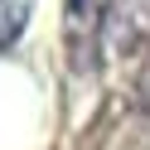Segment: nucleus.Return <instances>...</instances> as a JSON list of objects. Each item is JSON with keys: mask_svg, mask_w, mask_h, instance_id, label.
<instances>
[{"mask_svg": "<svg viewBox=\"0 0 150 150\" xmlns=\"http://www.w3.org/2000/svg\"><path fill=\"white\" fill-rule=\"evenodd\" d=\"M107 39L111 49L150 39V0H107Z\"/></svg>", "mask_w": 150, "mask_h": 150, "instance_id": "obj_1", "label": "nucleus"}, {"mask_svg": "<svg viewBox=\"0 0 150 150\" xmlns=\"http://www.w3.org/2000/svg\"><path fill=\"white\" fill-rule=\"evenodd\" d=\"M24 24H29V0H0V49L20 39Z\"/></svg>", "mask_w": 150, "mask_h": 150, "instance_id": "obj_2", "label": "nucleus"}]
</instances>
